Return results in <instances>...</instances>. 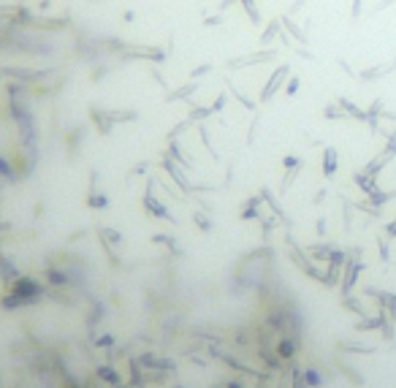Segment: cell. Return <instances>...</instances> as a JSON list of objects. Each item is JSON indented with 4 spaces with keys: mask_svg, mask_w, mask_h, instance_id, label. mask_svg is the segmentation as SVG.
<instances>
[{
    "mask_svg": "<svg viewBox=\"0 0 396 388\" xmlns=\"http://www.w3.org/2000/svg\"><path fill=\"white\" fill-rule=\"evenodd\" d=\"M277 57L274 49H266V52H252V54H244V57H234L228 60V68H247V66H260V62H272Z\"/></svg>",
    "mask_w": 396,
    "mask_h": 388,
    "instance_id": "1",
    "label": "cell"
},
{
    "mask_svg": "<svg viewBox=\"0 0 396 388\" xmlns=\"http://www.w3.org/2000/svg\"><path fill=\"white\" fill-rule=\"evenodd\" d=\"M288 74H290V68H288V66L274 68V74L269 76V82H266V87H263V92H260V101H263V104H266V101L272 98V95L282 87V82H285V76H288Z\"/></svg>",
    "mask_w": 396,
    "mask_h": 388,
    "instance_id": "2",
    "label": "cell"
},
{
    "mask_svg": "<svg viewBox=\"0 0 396 388\" xmlns=\"http://www.w3.org/2000/svg\"><path fill=\"white\" fill-rule=\"evenodd\" d=\"M280 22H282V30H288V33H290V38H293V41H296V44H302V46H307V44H310V38H307V33H304V30L296 25V22L290 19V14H282V17H280Z\"/></svg>",
    "mask_w": 396,
    "mask_h": 388,
    "instance_id": "3",
    "label": "cell"
},
{
    "mask_svg": "<svg viewBox=\"0 0 396 388\" xmlns=\"http://www.w3.org/2000/svg\"><path fill=\"white\" fill-rule=\"evenodd\" d=\"M280 30H282V22H280V17L277 19H272L269 22V27L260 33V38H258V46H266V44H272L277 36H280Z\"/></svg>",
    "mask_w": 396,
    "mask_h": 388,
    "instance_id": "4",
    "label": "cell"
},
{
    "mask_svg": "<svg viewBox=\"0 0 396 388\" xmlns=\"http://www.w3.org/2000/svg\"><path fill=\"white\" fill-rule=\"evenodd\" d=\"M128 57H141V60H152V62H163L166 60V52L163 49H130L128 52Z\"/></svg>",
    "mask_w": 396,
    "mask_h": 388,
    "instance_id": "5",
    "label": "cell"
},
{
    "mask_svg": "<svg viewBox=\"0 0 396 388\" xmlns=\"http://www.w3.org/2000/svg\"><path fill=\"white\" fill-rule=\"evenodd\" d=\"M391 71H393V62H391V66H377V68H367V71H361L358 79H364V82H372V79H380V76L391 74Z\"/></svg>",
    "mask_w": 396,
    "mask_h": 388,
    "instance_id": "6",
    "label": "cell"
},
{
    "mask_svg": "<svg viewBox=\"0 0 396 388\" xmlns=\"http://www.w3.org/2000/svg\"><path fill=\"white\" fill-rule=\"evenodd\" d=\"M242 9H244V14L250 17V22H252L255 27L263 25V14H260V9L255 6V0H250V3H242Z\"/></svg>",
    "mask_w": 396,
    "mask_h": 388,
    "instance_id": "7",
    "label": "cell"
},
{
    "mask_svg": "<svg viewBox=\"0 0 396 388\" xmlns=\"http://www.w3.org/2000/svg\"><path fill=\"white\" fill-rule=\"evenodd\" d=\"M396 199V190H391V193H383V190H375V193L369 196V201H372V207H383V204L388 201H393Z\"/></svg>",
    "mask_w": 396,
    "mask_h": 388,
    "instance_id": "8",
    "label": "cell"
},
{
    "mask_svg": "<svg viewBox=\"0 0 396 388\" xmlns=\"http://www.w3.org/2000/svg\"><path fill=\"white\" fill-rule=\"evenodd\" d=\"M195 90H198L195 84H182V90L171 92V95H169V101H182V98H187V95H193Z\"/></svg>",
    "mask_w": 396,
    "mask_h": 388,
    "instance_id": "9",
    "label": "cell"
},
{
    "mask_svg": "<svg viewBox=\"0 0 396 388\" xmlns=\"http://www.w3.org/2000/svg\"><path fill=\"white\" fill-rule=\"evenodd\" d=\"M323 114H326L328 120H339V117H347V114H345V109L339 106V104H337V106H334V104L326 106V112H323Z\"/></svg>",
    "mask_w": 396,
    "mask_h": 388,
    "instance_id": "10",
    "label": "cell"
},
{
    "mask_svg": "<svg viewBox=\"0 0 396 388\" xmlns=\"http://www.w3.org/2000/svg\"><path fill=\"white\" fill-rule=\"evenodd\" d=\"M334 171H337V152L334 149H326V174L331 177Z\"/></svg>",
    "mask_w": 396,
    "mask_h": 388,
    "instance_id": "11",
    "label": "cell"
},
{
    "mask_svg": "<svg viewBox=\"0 0 396 388\" xmlns=\"http://www.w3.org/2000/svg\"><path fill=\"white\" fill-rule=\"evenodd\" d=\"M299 87H302V79H299V76H290L288 84H285V92H288V95H296Z\"/></svg>",
    "mask_w": 396,
    "mask_h": 388,
    "instance_id": "12",
    "label": "cell"
},
{
    "mask_svg": "<svg viewBox=\"0 0 396 388\" xmlns=\"http://www.w3.org/2000/svg\"><path fill=\"white\" fill-rule=\"evenodd\" d=\"M377 250H380V258H383V261H391V250H388V239H383V236H380V239H377Z\"/></svg>",
    "mask_w": 396,
    "mask_h": 388,
    "instance_id": "13",
    "label": "cell"
},
{
    "mask_svg": "<svg viewBox=\"0 0 396 388\" xmlns=\"http://www.w3.org/2000/svg\"><path fill=\"white\" fill-rule=\"evenodd\" d=\"M209 71H212V62H204V66H198V68H193V71H190V76H193V79H198V76H207Z\"/></svg>",
    "mask_w": 396,
    "mask_h": 388,
    "instance_id": "14",
    "label": "cell"
},
{
    "mask_svg": "<svg viewBox=\"0 0 396 388\" xmlns=\"http://www.w3.org/2000/svg\"><path fill=\"white\" fill-rule=\"evenodd\" d=\"M212 114V106H198L195 112H190V120H201V117Z\"/></svg>",
    "mask_w": 396,
    "mask_h": 388,
    "instance_id": "15",
    "label": "cell"
},
{
    "mask_svg": "<svg viewBox=\"0 0 396 388\" xmlns=\"http://www.w3.org/2000/svg\"><path fill=\"white\" fill-rule=\"evenodd\" d=\"M361 11H364V0H353V6H350V17H353V19H361Z\"/></svg>",
    "mask_w": 396,
    "mask_h": 388,
    "instance_id": "16",
    "label": "cell"
},
{
    "mask_svg": "<svg viewBox=\"0 0 396 388\" xmlns=\"http://www.w3.org/2000/svg\"><path fill=\"white\" fill-rule=\"evenodd\" d=\"M225 101H228V98H225V92H220V95H217V101L212 104V112H220V109L225 106Z\"/></svg>",
    "mask_w": 396,
    "mask_h": 388,
    "instance_id": "17",
    "label": "cell"
},
{
    "mask_svg": "<svg viewBox=\"0 0 396 388\" xmlns=\"http://www.w3.org/2000/svg\"><path fill=\"white\" fill-rule=\"evenodd\" d=\"M212 25H223V17H220V14H215V17H207V19H204V27H212Z\"/></svg>",
    "mask_w": 396,
    "mask_h": 388,
    "instance_id": "18",
    "label": "cell"
},
{
    "mask_svg": "<svg viewBox=\"0 0 396 388\" xmlns=\"http://www.w3.org/2000/svg\"><path fill=\"white\" fill-rule=\"evenodd\" d=\"M396 0H380V3L375 6V11H383V9H388V6H393Z\"/></svg>",
    "mask_w": 396,
    "mask_h": 388,
    "instance_id": "19",
    "label": "cell"
},
{
    "mask_svg": "<svg viewBox=\"0 0 396 388\" xmlns=\"http://www.w3.org/2000/svg\"><path fill=\"white\" fill-rule=\"evenodd\" d=\"M385 234H388V236H391V239H393V236H396V220H391V223H388V225H385Z\"/></svg>",
    "mask_w": 396,
    "mask_h": 388,
    "instance_id": "20",
    "label": "cell"
},
{
    "mask_svg": "<svg viewBox=\"0 0 396 388\" xmlns=\"http://www.w3.org/2000/svg\"><path fill=\"white\" fill-rule=\"evenodd\" d=\"M304 3H307V0H293V6H290V11H288V14H296V11L302 9Z\"/></svg>",
    "mask_w": 396,
    "mask_h": 388,
    "instance_id": "21",
    "label": "cell"
},
{
    "mask_svg": "<svg viewBox=\"0 0 396 388\" xmlns=\"http://www.w3.org/2000/svg\"><path fill=\"white\" fill-rule=\"evenodd\" d=\"M234 95H236V101H242V104H244V106H247V109H252V104H250V101H247V98H244V95H242V92H236V90H234Z\"/></svg>",
    "mask_w": 396,
    "mask_h": 388,
    "instance_id": "22",
    "label": "cell"
},
{
    "mask_svg": "<svg viewBox=\"0 0 396 388\" xmlns=\"http://www.w3.org/2000/svg\"><path fill=\"white\" fill-rule=\"evenodd\" d=\"M393 74H396V60H393Z\"/></svg>",
    "mask_w": 396,
    "mask_h": 388,
    "instance_id": "23",
    "label": "cell"
}]
</instances>
